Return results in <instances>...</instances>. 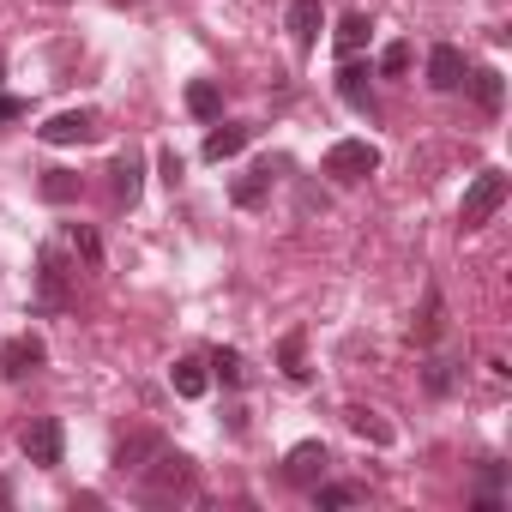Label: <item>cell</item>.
Returning a JSON list of instances; mask_svg holds the SVG:
<instances>
[{
	"instance_id": "cell-1",
	"label": "cell",
	"mask_w": 512,
	"mask_h": 512,
	"mask_svg": "<svg viewBox=\"0 0 512 512\" xmlns=\"http://www.w3.org/2000/svg\"><path fill=\"white\" fill-rule=\"evenodd\" d=\"M193 482H199V470H193V458H181V452H157V464H139V500H145V506L187 500Z\"/></svg>"
},
{
	"instance_id": "cell-2",
	"label": "cell",
	"mask_w": 512,
	"mask_h": 512,
	"mask_svg": "<svg viewBox=\"0 0 512 512\" xmlns=\"http://www.w3.org/2000/svg\"><path fill=\"white\" fill-rule=\"evenodd\" d=\"M506 187H512V181H506L500 169H482V175L464 187V205H458V229H464V235H470V229H482V223H488V217L506 205Z\"/></svg>"
},
{
	"instance_id": "cell-3",
	"label": "cell",
	"mask_w": 512,
	"mask_h": 512,
	"mask_svg": "<svg viewBox=\"0 0 512 512\" xmlns=\"http://www.w3.org/2000/svg\"><path fill=\"white\" fill-rule=\"evenodd\" d=\"M374 169H380V151H374L368 139H338V145L326 151V175H332V181H344V187L368 181Z\"/></svg>"
},
{
	"instance_id": "cell-4",
	"label": "cell",
	"mask_w": 512,
	"mask_h": 512,
	"mask_svg": "<svg viewBox=\"0 0 512 512\" xmlns=\"http://www.w3.org/2000/svg\"><path fill=\"white\" fill-rule=\"evenodd\" d=\"M61 446H67V434H61L55 416H37V422L19 434V452H25L37 470H55V464H61Z\"/></svg>"
},
{
	"instance_id": "cell-5",
	"label": "cell",
	"mask_w": 512,
	"mask_h": 512,
	"mask_svg": "<svg viewBox=\"0 0 512 512\" xmlns=\"http://www.w3.org/2000/svg\"><path fill=\"white\" fill-rule=\"evenodd\" d=\"M284 31H290V43L308 55V49L320 43V31H326V7H320V0H290V7H284Z\"/></svg>"
},
{
	"instance_id": "cell-6",
	"label": "cell",
	"mask_w": 512,
	"mask_h": 512,
	"mask_svg": "<svg viewBox=\"0 0 512 512\" xmlns=\"http://www.w3.org/2000/svg\"><path fill=\"white\" fill-rule=\"evenodd\" d=\"M43 362H49L43 338H7V344H0V374H7V380H31Z\"/></svg>"
},
{
	"instance_id": "cell-7",
	"label": "cell",
	"mask_w": 512,
	"mask_h": 512,
	"mask_svg": "<svg viewBox=\"0 0 512 512\" xmlns=\"http://www.w3.org/2000/svg\"><path fill=\"white\" fill-rule=\"evenodd\" d=\"M326 464H332V452H326L320 440H302V446L284 458V476H290L296 488H314V482H326Z\"/></svg>"
},
{
	"instance_id": "cell-8",
	"label": "cell",
	"mask_w": 512,
	"mask_h": 512,
	"mask_svg": "<svg viewBox=\"0 0 512 512\" xmlns=\"http://www.w3.org/2000/svg\"><path fill=\"white\" fill-rule=\"evenodd\" d=\"M464 73H470L464 49H452V43H434V55H428V85H434V91H458V85H464Z\"/></svg>"
},
{
	"instance_id": "cell-9",
	"label": "cell",
	"mask_w": 512,
	"mask_h": 512,
	"mask_svg": "<svg viewBox=\"0 0 512 512\" xmlns=\"http://www.w3.org/2000/svg\"><path fill=\"white\" fill-rule=\"evenodd\" d=\"M43 139L49 145H85V139H97V115L91 109H67V115H55L43 127Z\"/></svg>"
},
{
	"instance_id": "cell-10",
	"label": "cell",
	"mask_w": 512,
	"mask_h": 512,
	"mask_svg": "<svg viewBox=\"0 0 512 512\" xmlns=\"http://www.w3.org/2000/svg\"><path fill=\"white\" fill-rule=\"evenodd\" d=\"M37 302H43V308H67V302H73L67 272H61L55 253H43V266H37Z\"/></svg>"
},
{
	"instance_id": "cell-11",
	"label": "cell",
	"mask_w": 512,
	"mask_h": 512,
	"mask_svg": "<svg viewBox=\"0 0 512 512\" xmlns=\"http://www.w3.org/2000/svg\"><path fill=\"white\" fill-rule=\"evenodd\" d=\"M338 97H344L350 109H374V91H368V67H362L356 55H344V67H338Z\"/></svg>"
},
{
	"instance_id": "cell-12",
	"label": "cell",
	"mask_w": 512,
	"mask_h": 512,
	"mask_svg": "<svg viewBox=\"0 0 512 512\" xmlns=\"http://www.w3.org/2000/svg\"><path fill=\"white\" fill-rule=\"evenodd\" d=\"M464 85H470V97H476V109H482V115H500V103H506V85H500V73H494V67H476V73H464Z\"/></svg>"
},
{
	"instance_id": "cell-13",
	"label": "cell",
	"mask_w": 512,
	"mask_h": 512,
	"mask_svg": "<svg viewBox=\"0 0 512 512\" xmlns=\"http://www.w3.org/2000/svg\"><path fill=\"white\" fill-rule=\"evenodd\" d=\"M272 181H278V175H272V163H260V169H247V175H241L229 193H235V205H241V211H253V205H266Z\"/></svg>"
},
{
	"instance_id": "cell-14",
	"label": "cell",
	"mask_w": 512,
	"mask_h": 512,
	"mask_svg": "<svg viewBox=\"0 0 512 512\" xmlns=\"http://www.w3.org/2000/svg\"><path fill=\"white\" fill-rule=\"evenodd\" d=\"M247 139H253V127H235V121H229V127H211V133H205V157L223 163V157L247 151Z\"/></svg>"
},
{
	"instance_id": "cell-15",
	"label": "cell",
	"mask_w": 512,
	"mask_h": 512,
	"mask_svg": "<svg viewBox=\"0 0 512 512\" xmlns=\"http://www.w3.org/2000/svg\"><path fill=\"white\" fill-rule=\"evenodd\" d=\"M440 326H446V302H440V290L428 284V296H422V320L410 326V338H416V344H434V338H440Z\"/></svg>"
},
{
	"instance_id": "cell-16",
	"label": "cell",
	"mask_w": 512,
	"mask_h": 512,
	"mask_svg": "<svg viewBox=\"0 0 512 512\" xmlns=\"http://www.w3.org/2000/svg\"><path fill=\"white\" fill-rule=\"evenodd\" d=\"M187 109H193L199 121H217V115H223V91H217L211 79H193V85H187Z\"/></svg>"
},
{
	"instance_id": "cell-17",
	"label": "cell",
	"mask_w": 512,
	"mask_h": 512,
	"mask_svg": "<svg viewBox=\"0 0 512 512\" xmlns=\"http://www.w3.org/2000/svg\"><path fill=\"white\" fill-rule=\"evenodd\" d=\"M314 506H320V512L362 506V488H356V482H314Z\"/></svg>"
},
{
	"instance_id": "cell-18",
	"label": "cell",
	"mask_w": 512,
	"mask_h": 512,
	"mask_svg": "<svg viewBox=\"0 0 512 512\" xmlns=\"http://www.w3.org/2000/svg\"><path fill=\"white\" fill-rule=\"evenodd\" d=\"M109 175H115V199H121V205H133V199H139V175H145V169H139V157H133V151H127V157H115V169H109Z\"/></svg>"
},
{
	"instance_id": "cell-19",
	"label": "cell",
	"mask_w": 512,
	"mask_h": 512,
	"mask_svg": "<svg viewBox=\"0 0 512 512\" xmlns=\"http://www.w3.org/2000/svg\"><path fill=\"white\" fill-rule=\"evenodd\" d=\"M169 380H175V392H181V398H205V386H211L205 362H175V368H169Z\"/></svg>"
},
{
	"instance_id": "cell-20",
	"label": "cell",
	"mask_w": 512,
	"mask_h": 512,
	"mask_svg": "<svg viewBox=\"0 0 512 512\" xmlns=\"http://www.w3.org/2000/svg\"><path fill=\"white\" fill-rule=\"evenodd\" d=\"M350 428H356L362 440H374V446L392 440V422H380V410H368V404H350Z\"/></svg>"
},
{
	"instance_id": "cell-21",
	"label": "cell",
	"mask_w": 512,
	"mask_h": 512,
	"mask_svg": "<svg viewBox=\"0 0 512 512\" xmlns=\"http://www.w3.org/2000/svg\"><path fill=\"white\" fill-rule=\"evenodd\" d=\"M157 452H163L157 434H133V440H121V452H115V470H139V458H157Z\"/></svg>"
},
{
	"instance_id": "cell-22",
	"label": "cell",
	"mask_w": 512,
	"mask_h": 512,
	"mask_svg": "<svg viewBox=\"0 0 512 512\" xmlns=\"http://www.w3.org/2000/svg\"><path fill=\"white\" fill-rule=\"evenodd\" d=\"M368 31H374L368 13H344V25H338V55H356V49L368 43Z\"/></svg>"
},
{
	"instance_id": "cell-23",
	"label": "cell",
	"mask_w": 512,
	"mask_h": 512,
	"mask_svg": "<svg viewBox=\"0 0 512 512\" xmlns=\"http://www.w3.org/2000/svg\"><path fill=\"white\" fill-rule=\"evenodd\" d=\"M278 362H284V374H290V380H308V338H302V332H290V338L278 344Z\"/></svg>"
},
{
	"instance_id": "cell-24",
	"label": "cell",
	"mask_w": 512,
	"mask_h": 512,
	"mask_svg": "<svg viewBox=\"0 0 512 512\" xmlns=\"http://www.w3.org/2000/svg\"><path fill=\"white\" fill-rule=\"evenodd\" d=\"M43 199H49V205H67V199H79V175H67V169H49V175H43Z\"/></svg>"
},
{
	"instance_id": "cell-25",
	"label": "cell",
	"mask_w": 512,
	"mask_h": 512,
	"mask_svg": "<svg viewBox=\"0 0 512 512\" xmlns=\"http://www.w3.org/2000/svg\"><path fill=\"white\" fill-rule=\"evenodd\" d=\"M380 73H386V79L410 73V43H386V49H380Z\"/></svg>"
},
{
	"instance_id": "cell-26",
	"label": "cell",
	"mask_w": 512,
	"mask_h": 512,
	"mask_svg": "<svg viewBox=\"0 0 512 512\" xmlns=\"http://www.w3.org/2000/svg\"><path fill=\"white\" fill-rule=\"evenodd\" d=\"M211 374H217L223 386H241V374H247V368H241V356H235V350H217V356H211Z\"/></svg>"
},
{
	"instance_id": "cell-27",
	"label": "cell",
	"mask_w": 512,
	"mask_h": 512,
	"mask_svg": "<svg viewBox=\"0 0 512 512\" xmlns=\"http://www.w3.org/2000/svg\"><path fill=\"white\" fill-rule=\"evenodd\" d=\"M452 380H458V368H452L446 356H434V362H428V392H452Z\"/></svg>"
},
{
	"instance_id": "cell-28",
	"label": "cell",
	"mask_w": 512,
	"mask_h": 512,
	"mask_svg": "<svg viewBox=\"0 0 512 512\" xmlns=\"http://www.w3.org/2000/svg\"><path fill=\"white\" fill-rule=\"evenodd\" d=\"M67 241H73V253H85V260H103V241H97L91 229H79V223H73V229H67Z\"/></svg>"
},
{
	"instance_id": "cell-29",
	"label": "cell",
	"mask_w": 512,
	"mask_h": 512,
	"mask_svg": "<svg viewBox=\"0 0 512 512\" xmlns=\"http://www.w3.org/2000/svg\"><path fill=\"white\" fill-rule=\"evenodd\" d=\"M19 115H31L25 97H0V121H19Z\"/></svg>"
},
{
	"instance_id": "cell-30",
	"label": "cell",
	"mask_w": 512,
	"mask_h": 512,
	"mask_svg": "<svg viewBox=\"0 0 512 512\" xmlns=\"http://www.w3.org/2000/svg\"><path fill=\"white\" fill-rule=\"evenodd\" d=\"M157 169H163V181H169V187L181 181V157H175V151H163V157H157Z\"/></svg>"
},
{
	"instance_id": "cell-31",
	"label": "cell",
	"mask_w": 512,
	"mask_h": 512,
	"mask_svg": "<svg viewBox=\"0 0 512 512\" xmlns=\"http://www.w3.org/2000/svg\"><path fill=\"white\" fill-rule=\"evenodd\" d=\"M0 73H7V55H0Z\"/></svg>"
},
{
	"instance_id": "cell-32",
	"label": "cell",
	"mask_w": 512,
	"mask_h": 512,
	"mask_svg": "<svg viewBox=\"0 0 512 512\" xmlns=\"http://www.w3.org/2000/svg\"><path fill=\"white\" fill-rule=\"evenodd\" d=\"M121 7H127V0H121Z\"/></svg>"
}]
</instances>
